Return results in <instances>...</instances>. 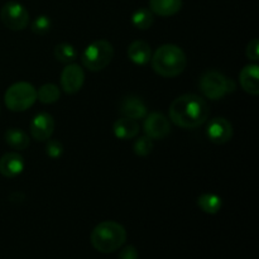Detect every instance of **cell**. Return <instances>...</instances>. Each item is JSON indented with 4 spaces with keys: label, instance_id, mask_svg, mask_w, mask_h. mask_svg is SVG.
I'll use <instances>...</instances> for the list:
<instances>
[{
    "label": "cell",
    "instance_id": "1",
    "mask_svg": "<svg viewBox=\"0 0 259 259\" xmlns=\"http://www.w3.org/2000/svg\"><path fill=\"white\" fill-rule=\"evenodd\" d=\"M210 109L206 101L195 94H185L172 101L169 118L177 126L195 129L206 123Z\"/></svg>",
    "mask_w": 259,
    "mask_h": 259
},
{
    "label": "cell",
    "instance_id": "2",
    "mask_svg": "<svg viewBox=\"0 0 259 259\" xmlns=\"http://www.w3.org/2000/svg\"><path fill=\"white\" fill-rule=\"evenodd\" d=\"M152 67L163 77H176L181 75L187 65L184 51L175 45L161 46L151 57Z\"/></svg>",
    "mask_w": 259,
    "mask_h": 259
},
{
    "label": "cell",
    "instance_id": "3",
    "mask_svg": "<svg viewBox=\"0 0 259 259\" xmlns=\"http://www.w3.org/2000/svg\"><path fill=\"white\" fill-rule=\"evenodd\" d=\"M91 244L100 253H113L121 248L126 240V230L116 222H103L94 228Z\"/></svg>",
    "mask_w": 259,
    "mask_h": 259
},
{
    "label": "cell",
    "instance_id": "4",
    "mask_svg": "<svg viewBox=\"0 0 259 259\" xmlns=\"http://www.w3.org/2000/svg\"><path fill=\"white\" fill-rule=\"evenodd\" d=\"M200 90L210 100H220L227 94L233 93L237 88L232 78L225 77L218 71H206L200 78Z\"/></svg>",
    "mask_w": 259,
    "mask_h": 259
},
{
    "label": "cell",
    "instance_id": "5",
    "mask_svg": "<svg viewBox=\"0 0 259 259\" xmlns=\"http://www.w3.org/2000/svg\"><path fill=\"white\" fill-rule=\"evenodd\" d=\"M114 57V48L105 39H99L86 47L82 53V65L89 71H101L111 62Z\"/></svg>",
    "mask_w": 259,
    "mask_h": 259
},
{
    "label": "cell",
    "instance_id": "6",
    "mask_svg": "<svg viewBox=\"0 0 259 259\" xmlns=\"http://www.w3.org/2000/svg\"><path fill=\"white\" fill-rule=\"evenodd\" d=\"M4 100L9 110L24 111L37 100V90L29 82H17L8 89Z\"/></svg>",
    "mask_w": 259,
    "mask_h": 259
},
{
    "label": "cell",
    "instance_id": "7",
    "mask_svg": "<svg viewBox=\"0 0 259 259\" xmlns=\"http://www.w3.org/2000/svg\"><path fill=\"white\" fill-rule=\"evenodd\" d=\"M2 22L12 30H23L29 23V14L20 3L9 2L4 4L0 12Z\"/></svg>",
    "mask_w": 259,
    "mask_h": 259
},
{
    "label": "cell",
    "instance_id": "8",
    "mask_svg": "<svg viewBox=\"0 0 259 259\" xmlns=\"http://www.w3.org/2000/svg\"><path fill=\"white\" fill-rule=\"evenodd\" d=\"M171 132V125L162 113H151L144 119V133L151 139H163Z\"/></svg>",
    "mask_w": 259,
    "mask_h": 259
},
{
    "label": "cell",
    "instance_id": "9",
    "mask_svg": "<svg viewBox=\"0 0 259 259\" xmlns=\"http://www.w3.org/2000/svg\"><path fill=\"white\" fill-rule=\"evenodd\" d=\"M85 82V72L81 66L71 63L65 67L61 75V86L67 94H76L81 90Z\"/></svg>",
    "mask_w": 259,
    "mask_h": 259
},
{
    "label": "cell",
    "instance_id": "10",
    "mask_svg": "<svg viewBox=\"0 0 259 259\" xmlns=\"http://www.w3.org/2000/svg\"><path fill=\"white\" fill-rule=\"evenodd\" d=\"M206 136L215 144H224L232 139L233 126L225 118H215L207 124Z\"/></svg>",
    "mask_w": 259,
    "mask_h": 259
},
{
    "label": "cell",
    "instance_id": "11",
    "mask_svg": "<svg viewBox=\"0 0 259 259\" xmlns=\"http://www.w3.org/2000/svg\"><path fill=\"white\" fill-rule=\"evenodd\" d=\"M55 131V120L48 113H39L33 118L30 123V133L38 142H45L51 138Z\"/></svg>",
    "mask_w": 259,
    "mask_h": 259
},
{
    "label": "cell",
    "instance_id": "12",
    "mask_svg": "<svg viewBox=\"0 0 259 259\" xmlns=\"http://www.w3.org/2000/svg\"><path fill=\"white\" fill-rule=\"evenodd\" d=\"M24 159L20 154L15 153V152H10V153H5L4 156L0 158V174L8 179H13V177L19 176L24 169Z\"/></svg>",
    "mask_w": 259,
    "mask_h": 259
},
{
    "label": "cell",
    "instance_id": "13",
    "mask_svg": "<svg viewBox=\"0 0 259 259\" xmlns=\"http://www.w3.org/2000/svg\"><path fill=\"white\" fill-rule=\"evenodd\" d=\"M120 113L123 116L133 120H139L147 116V105L138 96H126L120 104Z\"/></svg>",
    "mask_w": 259,
    "mask_h": 259
},
{
    "label": "cell",
    "instance_id": "14",
    "mask_svg": "<svg viewBox=\"0 0 259 259\" xmlns=\"http://www.w3.org/2000/svg\"><path fill=\"white\" fill-rule=\"evenodd\" d=\"M240 86L250 95L259 94V67L258 65H248L239 73Z\"/></svg>",
    "mask_w": 259,
    "mask_h": 259
},
{
    "label": "cell",
    "instance_id": "15",
    "mask_svg": "<svg viewBox=\"0 0 259 259\" xmlns=\"http://www.w3.org/2000/svg\"><path fill=\"white\" fill-rule=\"evenodd\" d=\"M128 57L136 65H146L151 61V47L144 40H134L128 47Z\"/></svg>",
    "mask_w": 259,
    "mask_h": 259
},
{
    "label": "cell",
    "instance_id": "16",
    "mask_svg": "<svg viewBox=\"0 0 259 259\" xmlns=\"http://www.w3.org/2000/svg\"><path fill=\"white\" fill-rule=\"evenodd\" d=\"M149 8L159 17H172L182 8V0H149Z\"/></svg>",
    "mask_w": 259,
    "mask_h": 259
},
{
    "label": "cell",
    "instance_id": "17",
    "mask_svg": "<svg viewBox=\"0 0 259 259\" xmlns=\"http://www.w3.org/2000/svg\"><path fill=\"white\" fill-rule=\"evenodd\" d=\"M113 131L116 138L126 141V139L134 138V137L138 134L139 125L138 123H137V120L123 116V118L118 119V120L114 123Z\"/></svg>",
    "mask_w": 259,
    "mask_h": 259
},
{
    "label": "cell",
    "instance_id": "18",
    "mask_svg": "<svg viewBox=\"0 0 259 259\" xmlns=\"http://www.w3.org/2000/svg\"><path fill=\"white\" fill-rule=\"evenodd\" d=\"M4 138L8 146L18 149V151H23V149H27L29 147V137L22 129L9 128L5 132Z\"/></svg>",
    "mask_w": 259,
    "mask_h": 259
},
{
    "label": "cell",
    "instance_id": "19",
    "mask_svg": "<svg viewBox=\"0 0 259 259\" xmlns=\"http://www.w3.org/2000/svg\"><path fill=\"white\" fill-rule=\"evenodd\" d=\"M200 209L207 214H217L222 209V199L215 194H204L197 199Z\"/></svg>",
    "mask_w": 259,
    "mask_h": 259
},
{
    "label": "cell",
    "instance_id": "20",
    "mask_svg": "<svg viewBox=\"0 0 259 259\" xmlns=\"http://www.w3.org/2000/svg\"><path fill=\"white\" fill-rule=\"evenodd\" d=\"M154 22V15L151 12V9L147 8H141V9L136 10L132 15V23L136 28L141 30L149 29Z\"/></svg>",
    "mask_w": 259,
    "mask_h": 259
},
{
    "label": "cell",
    "instance_id": "21",
    "mask_svg": "<svg viewBox=\"0 0 259 259\" xmlns=\"http://www.w3.org/2000/svg\"><path fill=\"white\" fill-rule=\"evenodd\" d=\"M60 89L53 83H46L37 91V99L43 104H53L60 99Z\"/></svg>",
    "mask_w": 259,
    "mask_h": 259
},
{
    "label": "cell",
    "instance_id": "22",
    "mask_svg": "<svg viewBox=\"0 0 259 259\" xmlns=\"http://www.w3.org/2000/svg\"><path fill=\"white\" fill-rule=\"evenodd\" d=\"M55 57L62 63H70L76 58V51L73 46L68 43H60L55 47Z\"/></svg>",
    "mask_w": 259,
    "mask_h": 259
},
{
    "label": "cell",
    "instance_id": "23",
    "mask_svg": "<svg viewBox=\"0 0 259 259\" xmlns=\"http://www.w3.org/2000/svg\"><path fill=\"white\" fill-rule=\"evenodd\" d=\"M153 151V141L149 137H141L134 143V153L137 156L146 157Z\"/></svg>",
    "mask_w": 259,
    "mask_h": 259
},
{
    "label": "cell",
    "instance_id": "24",
    "mask_svg": "<svg viewBox=\"0 0 259 259\" xmlns=\"http://www.w3.org/2000/svg\"><path fill=\"white\" fill-rule=\"evenodd\" d=\"M51 25H52V23H51L50 18L46 17V15H39V17L35 18L34 22L32 23V30L35 34L45 35L50 32Z\"/></svg>",
    "mask_w": 259,
    "mask_h": 259
},
{
    "label": "cell",
    "instance_id": "25",
    "mask_svg": "<svg viewBox=\"0 0 259 259\" xmlns=\"http://www.w3.org/2000/svg\"><path fill=\"white\" fill-rule=\"evenodd\" d=\"M46 153L53 159L60 158L63 153L62 143L60 141H56V139H48L47 146H46Z\"/></svg>",
    "mask_w": 259,
    "mask_h": 259
},
{
    "label": "cell",
    "instance_id": "26",
    "mask_svg": "<svg viewBox=\"0 0 259 259\" xmlns=\"http://www.w3.org/2000/svg\"><path fill=\"white\" fill-rule=\"evenodd\" d=\"M247 57L249 60L257 61L259 57V42L258 39H253L247 47Z\"/></svg>",
    "mask_w": 259,
    "mask_h": 259
},
{
    "label": "cell",
    "instance_id": "27",
    "mask_svg": "<svg viewBox=\"0 0 259 259\" xmlns=\"http://www.w3.org/2000/svg\"><path fill=\"white\" fill-rule=\"evenodd\" d=\"M138 250L133 245H126L123 248L120 253H119V259H138Z\"/></svg>",
    "mask_w": 259,
    "mask_h": 259
}]
</instances>
